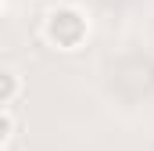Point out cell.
Instances as JSON below:
<instances>
[{
	"label": "cell",
	"instance_id": "obj_1",
	"mask_svg": "<svg viewBox=\"0 0 154 151\" xmlns=\"http://www.w3.org/2000/svg\"><path fill=\"white\" fill-rule=\"evenodd\" d=\"M90 25H86V14L75 11V7H57L47 14V25H43V36L50 40L54 47L61 50H75L79 43L86 40Z\"/></svg>",
	"mask_w": 154,
	"mask_h": 151
},
{
	"label": "cell",
	"instance_id": "obj_2",
	"mask_svg": "<svg viewBox=\"0 0 154 151\" xmlns=\"http://www.w3.org/2000/svg\"><path fill=\"white\" fill-rule=\"evenodd\" d=\"M14 97H18V76L11 72V69H4V72H0V104L11 108Z\"/></svg>",
	"mask_w": 154,
	"mask_h": 151
},
{
	"label": "cell",
	"instance_id": "obj_3",
	"mask_svg": "<svg viewBox=\"0 0 154 151\" xmlns=\"http://www.w3.org/2000/svg\"><path fill=\"white\" fill-rule=\"evenodd\" d=\"M0 144H11V137H14V115H11V108H4L0 112Z\"/></svg>",
	"mask_w": 154,
	"mask_h": 151
}]
</instances>
